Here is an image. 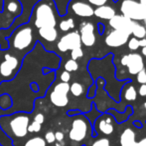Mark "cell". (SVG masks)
Here are the masks:
<instances>
[{
    "mask_svg": "<svg viewBox=\"0 0 146 146\" xmlns=\"http://www.w3.org/2000/svg\"><path fill=\"white\" fill-rule=\"evenodd\" d=\"M59 12L53 0H40L33 7L31 18L38 29L43 27H56Z\"/></svg>",
    "mask_w": 146,
    "mask_h": 146,
    "instance_id": "1",
    "label": "cell"
},
{
    "mask_svg": "<svg viewBox=\"0 0 146 146\" xmlns=\"http://www.w3.org/2000/svg\"><path fill=\"white\" fill-rule=\"evenodd\" d=\"M34 32L29 24H22L11 31L7 41L13 50L17 52L29 50L34 44Z\"/></svg>",
    "mask_w": 146,
    "mask_h": 146,
    "instance_id": "2",
    "label": "cell"
},
{
    "mask_svg": "<svg viewBox=\"0 0 146 146\" xmlns=\"http://www.w3.org/2000/svg\"><path fill=\"white\" fill-rule=\"evenodd\" d=\"M119 10L121 15L132 21H144L146 19V5L139 0H120Z\"/></svg>",
    "mask_w": 146,
    "mask_h": 146,
    "instance_id": "3",
    "label": "cell"
},
{
    "mask_svg": "<svg viewBox=\"0 0 146 146\" xmlns=\"http://www.w3.org/2000/svg\"><path fill=\"white\" fill-rule=\"evenodd\" d=\"M8 119V127L10 132L17 138H23L28 134V125L30 123V117L28 114L23 112L15 113L10 116L6 115Z\"/></svg>",
    "mask_w": 146,
    "mask_h": 146,
    "instance_id": "4",
    "label": "cell"
},
{
    "mask_svg": "<svg viewBox=\"0 0 146 146\" xmlns=\"http://www.w3.org/2000/svg\"><path fill=\"white\" fill-rule=\"evenodd\" d=\"M21 67V60L11 53H4L0 62V77L3 81L12 80Z\"/></svg>",
    "mask_w": 146,
    "mask_h": 146,
    "instance_id": "5",
    "label": "cell"
},
{
    "mask_svg": "<svg viewBox=\"0 0 146 146\" xmlns=\"http://www.w3.org/2000/svg\"><path fill=\"white\" fill-rule=\"evenodd\" d=\"M90 120L87 118V116L79 114L72 122L71 129L69 131V137L72 141L75 142H81L87 137L88 129H90Z\"/></svg>",
    "mask_w": 146,
    "mask_h": 146,
    "instance_id": "6",
    "label": "cell"
},
{
    "mask_svg": "<svg viewBox=\"0 0 146 146\" xmlns=\"http://www.w3.org/2000/svg\"><path fill=\"white\" fill-rule=\"evenodd\" d=\"M114 123H115L114 117L108 112L100 114L94 121V125H92L94 133H92V136H98V133H102L104 135H111L114 132V129H115Z\"/></svg>",
    "mask_w": 146,
    "mask_h": 146,
    "instance_id": "7",
    "label": "cell"
},
{
    "mask_svg": "<svg viewBox=\"0 0 146 146\" xmlns=\"http://www.w3.org/2000/svg\"><path fill=\"white\" fill-rule=\"evenodd\" d=\"M70 84L65 82H59L54 86L52 92L50 93V100L53 105L57 107H65L69 103Z\"/></svg>",
    "mask_w": 146,
    "mask_h": 146,
    "instance_id": "8",
    "label": "cell"
},
{
    "mask_svg": "<svg viewBox=\"0 0 146 146\" xmlns=\"http://www.w3.org/2000/svg\"><path fill=\"white\" fill-rule=\"evenodd\" d=\"M121 65L127 67V70L131 75H136L138 72L144 69V60L142 55L139 53H129L120 59Z\"/></svg>",
    "mask_w": 146,
    "mask_h": 146,
    "instance_id": "9",
    "label": "cell"
},
{
    "mask_svg": "<svg viewBox=\"0 0 146 146\" xmlns=\"http://www.w3.org/2000/svg\"><path fill=\"white\" fill-rule=\"evenodd\" d=\"M57 47L61 52H67V51H72L73 49L82 47L81 36H80L79 31H71L66 33L64 36L61 37L59 40Z\"/></svg>",
    "mask_w": 146,
    "mask_h": 146,
    "instance_id": "10",
    "label": "cell"
},
{
    "mask_svg": "<svg viewBox=\"0 0 146 146\" xmlns=\"http://www.w3.org/2000/svg\"><path fill=\"white\" fill-rule=\"evenodd\" d=\"M135 24V21H132L129 18L121 15V14H116L115 16L110 20V26L112 28V30H118V31H123L126 33H132L133 26Z\"/></svg>",
    "mask_w": 146,
    "mask_h": 146,
    "instance_id": "11",
    "label": "cell"
},
{
    "mask_svg": "<svg viewBox=\"0 0 146 146\" xmlns=\"http://www.w3.org/2000/svg\"><path fill=\"white\" fill-rule=\"evenodd\" d=\"M81 36L82 45L86 47H92L96 44V37L94 33V26L92 22H83L79 30Z\"/></svg>",
    "mask_w": 146,
    "mask_h": 146,
    "instance_id": "12",
    "label": "cell"
},
{
    "mask_svg": "<svg viewBox=\"0 0 146 146\" xmlns=\"http://www.w3.org/2000/svg\"><path fill=\"white\" fill-rule=\"evenodd\" d=\"M69 8L80 17L88 18L94 15V8L87 1L84 0H71L69 3Z\"/></svg>",
    "mask_w": 146,
    "mask_h": 146,
    "instance_id": "13",
    "label": "cell"
},
{
    "mask_svg": "<svg viewBox=\"0 0 146 146\" xmlns=\"http://www.w3.org/2000/svg\"><path fill=\"white\" fill-rule=\"evenodd\" d=\"M130 34L118 30H111L104 38V42L108 47H120L127 43Z\"/></svg>",
    "mask_w": 146,
    "mask_h": 146,
    "instance_id": "14",
    "label": "cell"
},
{
    "mask_svg": "<svg viewBox=\"0 0 146 146\" xmlns=\"http://www.w3.org/2000/svg\"><path fill=\"white\" fill-rule=\"evenodd\" d=\"M3 7L2 10L6 12V14L13 15L14 18L19 17L23 12V5L20 0H3Z\"/></svg>",
    "mask_w": 146,
    "mask_h": 146,
    "instance_id": "15",
    "label": "cell"
},
{
    "mask_svg": "<svg viewBox=\"0 0 146 146\" xmlns=\"http://www.w3.org/2000/svg\"><path fill=\"white\" fill-rule=\"evenodd\" d=\"M94 15L102 20H108L110 21L113 16L116 15V11L112 6L110 5H102L96 7L94 9Z\"/></svg>",
    "mask_w": 146,
    "mask_h": 146,
    "instance_id": "16",
    "label": "cell"
},
{
    "mask_svg": "<svg viewBox=\"0 0 146 146\" xmlns=\"http://www.w3.org/2000/svg\"><path fill=\"white\" fill-rule=\"evenodd\" d=\"M120 146H137L136 135L130 128H126L120 135Z\"/></svg>",
    "mask_w": 146,
    "mask_h": 146,
    "instance_id": "17",
    "label": "cell"
},
{
    "mask_svg": "<svg viewBox=\"0 0 146 146\" xmlns=\"http://www.w3.org/2000/svg\"><path fill=\"white\" fill-rule=\"evenodd\" d=\"M38 33L42 39L47 42H55L58 39L59 33L56 27H43L38 29Z\"/></svg>",
    "mask_w": 146,
    "mask_h": 146,
    "instance_id": "18",
    "label": "cell"
},
{
    "mask_svg": "<svg viewBox=\"0 0 146 146\" xmlns=\"http://www.w3.org/2000/svg\"><path fill=\"white\" fill-rule=\"evenodd\" d=\"M127 85H124L122 87V90H121V96L124 97V99L128 102H132L135 101L137 98V90L135 88V86L132 84V82L130 80H128L127 82Z\"/></svg>",
    "mask_w": 146,
    "mask_h": 146,
    "instance_id": "19",
    "label": "cell"
},
{
    "mask_svg": "<svg viewBox=\"0 0 146 146\" xmlns=\"http://www.w3.org/2000/svg\"><path fill=\"white\" fill-rule=\"evenodd\" d=\"M133 37L139 39H142V38H145L146 36V28L144 25L142 24L138 23V22H135L134 26H133V29H132V33Z\"/></svg>",
    "mask_w": 146,
    "mask_h": 146,
    "instance_id": "20",
    "label": "cell"
},
{
    "mask_svg": "<svg viewBox=\"0 0 146 146\" xmlns=\"http://www.w3.org/2000/svg\"><path fill=\"white\" fill-rule=\"evenodd\" d=\"M75 20L73 18H68L66 20H62L59 23V28L61 31L63 32H68L70 30L74 29L75 28Z\"/></svg>",
    "mask_w": 146,
    "mask_h": 146,
    "instance_id": "21",
    "label": "cell"
},
{
    "mask_svg": "<svg viewBox=\"0 0 146 146\" xmlns=\"http://www.w3.org/2000/svg\"><path fill=\"white\" fill-rule=\"evenodd\" d=\"M70 92L75 97H80L84 93V85L80 82H73L70 85Z\"/></svg>",
    "mask_w": 146,
    "mask_h": 146,
    "instance_id": "22",
    "label": "cell"
},
{
    "mask_svg": "<svg viewBox=\"0 0 146 146\" xmlns=\"http://www.w3.org/2000/svg\"><path fill=\"white\" fill-rule=\"evenodd\" d=\"M47 143L45 141L44 138L40 136H35L32 137V138L28 139L25 142L24 146H46Z\"/></svg>",
    "mask_w": 146,
    "mask_h": 146,
    "instance_id": "23",
    "label": "cell"
},
{
    "mask_svg": "<svg viewBox=\"0 0 146 146\" xmlns=\"http://www.w3.org/2000/svg\"><path fill=\"white\" fill-rule=\"evenodd\" d=\"M65 70L68 71V72H75L79 69V63L78 61L74 60V59H69L67 60V62L65 63Z\"/></svg>",
    "mask_w": 146,
    "mask_h": 146,
    "instance_id": "24",
    "label": "cell"
},
{
    "mask_svg": "<svg viewBox=\"0 0 146 146\" xmlns=\"http://www.w3.org/2000/svg\"><path fill=\"white\" fill-rule=\"evenodd\" d=\"M127 44H128V49L131 51H136L139 48V40L135 37H131L127 41Z\"/></svg>",
    "mask_w": 146,
    "mask_h": 146,
    "instance_id": "25",
    "label": "cell"
},
{
    "mask_svg": "<svg viewBox=\"0 0 146 146\" xmlns=\"http://www.w3.org/2000/svg\"><path fill=\"white\" fill-rule=\"evenodd\" d=\"M41 128H42V125L33 120L28 125V133H38L41 130Z\"/></svg>",
    "mask_w": 146,
    "mask_h": 146,
    "instance_id": "26",
    "label": "cell"
},
{
    "mask_svg": "<svg viewBox=\"0 0 146 146\" xmlns=\"http://www.w3.org/2000/svg\"><path fill=\"white\" fill-rule=\"evenodd\" d=\"M83 56H84V50L82 47L73 49V50L71 51V59H74V60L77 61L78 59L82 58Z\"/></svg>",
    "mask_w": 146,
    "mask_h": 146,
    "instance_id": "27",
    "label": "cell"
},
{
    "mask_svg": "<svg viewBox=\"0 0 146 146\" xmlns=\"http://www.w3.org/2000/svg\"><path fill=\"white\" fill-rule=\"evenodd\" d=\"M136 81L138 82L140 85L142 84H146V70L143 69L140 72L136 74Z\"/></svg>",
    "mask_w": 146,
    "mask_h": 146,
    "instance_id": "28",
    "label": "cell"
},
{
    "mask_svg": "<svg viewBox=\"0 0 146 146\" xmlns=\"http://www.w3.org/2000/svg\"><path fill=\"white\" fill-rule=\"evenodd\" d=\"M88 4L92 6V7H100L102 5H106L108 0H87Z\"/></svg>",
    "mask_w": 146,
    "mask_h": 146,
    "instance_id": "29",
    "label": "cell"
},
{
    "mask_svg": "<svg viewBox=\"0 0 146 146\" xmlns=\"http://www.w3.org/2000/svg\"><path fill=\"white\" fill-rule=\"evenodd\" d=\"M45 141H46V143H49V144H51V143H54L55 141H56V138H55V132H53V131H48V132L45 134Z\"/></svg>",
    "mask_w": 146,
    "mask_h": 146,
    "instance_id": "30",
    "label": "cell"
},
{
    "mask_svg": "<svg viewBox=\"0 0 146 146\" xmlns=\"http://www.w3.org/2000/svg\"><path fill=\"white\" fill-rule=\"evenodd\" d=\"M92 146H110V142L106 138H100L98 140L94 141Z\"/></svg>",
    "mask_w": 146,
    "mask_h": 146,
    "instance_id": "31",
    "label": "cell"
},
{
    "mask_svg": "<svg viewBox=\"0 0 146 146\" xmlns=\"http://www.w3.org/2000/svg\"><path fill=\"white\" fill-rule=\"evenodd\" d=\"M60 79H61V82H65V83H69L70 80H71V73L68 72V71L64 70L63 72L60 75Z\"/></svg>",
    "mask_w": 146,
    "mask_h": 146,
    "instance_id": "32",
    "label": "cell"
},
{
    "mask_svg": "<svg viewBox=\"0 0 146 146\" xmlns=\"http://www.w3.org/2000/svg\"><path fill=\"white\" fill-rule=\"evenodd\" d=\"M34 121H36V122H38L39 124L42 125L43 123H44V121H45L44 114H43V113H38V114H36V115H35V117H34Z\"/></svg>",
    "mask_w": 146,
    "mask_h": 146,
    "instance_id": "33",
    "label": "cell"
},
{
    "mask_svg": "<svg viewBox=\"0 0 146 146\" xmlns=\"http://www.w3.org/2000/svg\"><path fill=\"white\" fill-rule=\"evenodd\" d=\"M55 138H56L57 142H63L64 138H65V134L62 131H57V132H55Z\"/></svg>",
    "mask_w": 146,
    "mask_h": 146,
    "instance_id": "34",
    "label": "cell"
},
{
    "mask_svg": "<svg viewBox=\"0 0 146 146\" xmlns=\"http://www.w3.org/2000/svg\"><path fill=\"white\" fill-rule=\"evenodd\" d=\"M137 93H138L141 97H146V84H142V85H140V87L138 88Z\"/></svg>",
    "mask_w": 146,
    "mask_h": 146,
    "instance_id": "35",
    "label": "cell"
},
{
    "mask_svg": "<svg viewBox=\"0 0 146 146\" xmlns=\"http://www.w3.org/2000/svg\"><path fill=\"white\" fill-rule=\"evenodd\" d=\"M98 34L100 35H102V34H104V25L102 23H98Z\"/></svg>",
    "mask_w": 146,
    "mask_h": 146,
    "instance_id": "36",
    "label": "cell"
},
{
    "mask_svg": "<svg viewBox=\"0 0 146 146\" xmlns=\"http://www.w3.org/2000/svg\"><path fill=\"white\" fill-rule=\"evenodd\" d=\"M146 46V38L139 39V47H145Z\"/></svg>",
    "mask_w": 146,
    "mask_h": 146,
    "instance_id": "37",
    "label": "cell"
},
{
    "mask_svg": "<svg viewBox=\"0 0 146 146\" xmlns=\"http://www.w3.org/2000/svg\"><path fill=\"white\" fill-rule=\"evenodd\" d=\"M137 146H146V137L142 138L140 141L137 142Z\"/></svg>",
    "mask_w": 146,
    "mask_h": 146,
    "instance_id": "38",
    "label": "cell"
},
{
    "mask_svg": "<svg viewBox=\"0 0 146 146\" xmlns=\"http://www.w3.org/2000/svg\"><path fill=\"white\" fill-rule=\"evenodd\" d=\"M141 53H142L143 56L146 57V46L145 47H142V49H141Z\"/></svg>",
    "mask_w": 146,
    "mask_h": 146,
    "instance_id": "39",
    "label": "cell"
},
{
    "mask_svg": "<svg viewBox=\"0 0 146 146\" xmlns=\"http://www.w3.org/2000/svg\"><path fill=\"white\" fill-rule=\"evenodd\" d=\"M134 125H135V126L138 127V128H141V127H142V125H141V123H140V122H138V121H136V122H134Z\"/></svg>",
    "mask_w": 146,
    "mask_h": 146,
    "instance_id": "40",
    "label": "cell"
},
{
    "mask_svg": "<svg viewBox=\"0 0 146 146\" xmlns=\"http://www.w3.org/2000/svg\"><path fill=\"white\" fill-rule=\"evenodd\" d=\"M63 145H64L63 142H57L56 143V146H63Z\"/></svg>",
    "mask_w": 146,
    "mask_h": 146,
    "instance_id": "41",
    "label": "cell"
},
{
    "mask_svg": "<svg viewBox=\"0 0 146 146\" xmlns=\"http://www.w3.org/2000/svg\"><path fill=\"white\" fill-rule=\"evenodd\" d=\"M143 108H144V110H145V112H146V101L143 103Z\"/></svg>",
    "mask_w": 146,
    "mask_h": 146,
    "instance_id": "42",
    "label": "cell"
},
{
    "mask_svg": "<svg viewBox=\"0 0 146 146\" xmlns=\"http://www.w3.org/2000/svg\"><path fill=\"white\" fill-rule=\"evenodd\" d=\"M143 22H144V26H145V28H146V19L144 20V21H143Z\"/></svg>",
    "mask_w": 146,
    "mask_h": 146,
    "instance_id": "43",
    "label": "cell"
},
{
    "mask_svg": "<svg viewBox=\"0 0 146 146\" xmlns=\"http://www.w3.org/2000/svg\"><path fill=\"white\" fill-rule=\"evenodd\" d=\"M83 146H86V145H83Z\"/></svg>",
    "mask_w": 146,
    "mask_h": 146,
    "instance_id": "44",
    "label": "cell"
}]
</instances>
